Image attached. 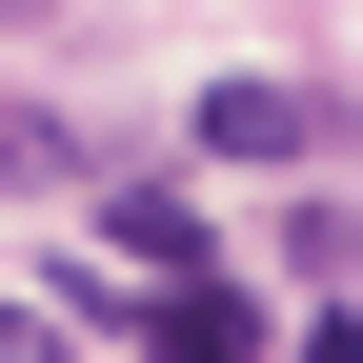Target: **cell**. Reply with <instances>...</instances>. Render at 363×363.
I'll use <instances>...</instances> for the list:
<instances>
[{
    "label": "cell",
    "mask_w": 363,
    "mask_h": 363,
    "mask_svg": "<svg viewBox=\"0 0 363 363\" xmlns=\"http://www.w3.org/2000/svg\"><path fill=\"white\" fill-rule=\"evenodd\" d=\"M101 222H121V262H162V283H182V262H202V222H182V202H162V182H121V202H101Z\"/></svg>",
    "instance_id": "3"
},
{
    "label": "cell",
    "mask_w": 363,
    "mask_h": 363,
    "mask_svg": "<svg viewBox=\"0 0 363 363\" xmlns=\"http://www.w3.org/2000/svg\"><path fill=\"white\" fill-rule=\"evenodd\" d=\"M142 363H262V303L222 262H182V283H142Z\"/></svg>",
    "instance_id": "1"
},
{
    "label": "cell",
    "mask_w": 363,
    "mask_h": 363,
    "mask_svg": "<svg viewBox=\"0 0 363 363\" xmlns=\"http://www.w3.org/2000/svg\"><path fill=\"white\" fill-rule=\"evenodd\" d=\"M303 142H323L303 81H222V101H202V162H303Z\"/></svg>",
    "instance_id": "2"
},
{
    "label": "cell",
    "mask_w": 363,
    "mask_h": 363,
    "mask_svg": "<svg viewBox=\"0 0 363 363\" xmlns=\"http://www.w3.org/2000/svg\"><path fill=\"white\" fill-rule=\"evenodd\" d=\"M0 363H61V343H40V323H21V303H0Z\"/></svg>",
    "instance_id": "4"
}]
</instances>
